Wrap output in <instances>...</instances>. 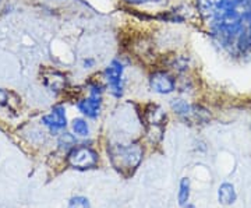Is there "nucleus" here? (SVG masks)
<instances>
[{"label":"nucleus","mask_w":251,"mask_h":208,"mask_svg":"<svg viewBox=\"0 0 251 208\" xmlns=\"http://www.w3.org/2000/svg\"><path fill=\"white\" fill-rule=\"evenodd\" d=\"M108 154L113 168L125 178L131 176L143 161V147L140 144H112Z\"/></svg>","instance_id":"obj_1"},{"label":"nucleus","mask_w":251,"mask_h":208,"mask_svg":"<svg viewBox=\"0 0 251 208\" xmlns=\"http://www.w3.org/2000/svg\"><path fill=\"white\" fill-rule=\"evenodd\" d=\"M143 123L150 140L153 143L161 141L166 127V113L158 105L151 104L144 109Z\"/></svg>","instance_id":"obj_2"},{"label":"nucleus","mask_w":251,"mask_h":208,"mask_svg":"<svg viewBox=\"0 0 251 208\" xmlns=\"http://www.w3.org/2000/svg\"><path fill=\"white\" fill-rule=\"evenodd\" d=\"M99 155L98 153L87 145H78V147H73L72 151L67 155V162L69 165L78 169V171H87L92 169L98 165Z\"/></svg>","instance_id":"obj_3"},{"label":"nucleus","mask_w":251,"mask_h":208,"mask_svg":"<svg viewBox=\"0 0 251 208\" xmlns=\"http://www.w3.org/2000/svg\"><path fill=\"white\" fill-rule=\"evenodd\" d=\"M123 73H125V66L117 59L112 60L103 72L109 91L116 98H120L123 95Z\"/></svg>","instance_id":"obj_4"},{"label":"nucleus","mask_w":251,"mask_h":208,"mask_svg":"<svg viewBox=\"0 0 251 208\" xmlns=\"http://www.w3.org/2000/svg\"><path fill=\"white\" fill-rule=\"evenodd\" d=\"M172 109L175 113H177L180 118L186 120H196V122H202L208 119V112L198 105L188 104L187 101L173 100L171 104Z\"/></svg>","instance_id":"obj_5"},{"label":"nucleus","mask_w":251,"mask_h":208,"mask_svg":"<svg viewBox=\"0 0 251 208\" xmlns=\"http://www.w3.org/2000/svg\"><path fill=\"white\" fill-rule=\"evenodd\" d=\"M151 90L161 95H168L176 90V81L171 74L165 70H156L150 76Z\"/></svg>","instance_id":"obj_6"},{"label":"nucleus","mask_w":251,"mask_h":208,"mask_svg":"<svg viewBox=\"0 0 251 208\" xmlns=\"http://www.w3.org/2000/svg\"><path fill=\"white\" fill-rule=\"evenodd\" d=\"M225 0H197L198 13L205 20H218L224 11Z\"/></svg>","instance_id":"obj_7"},{"label":"nucleus","mask_w":251,"mask_h":208,"mask_svg":"<svg viewBox=\"0 0 251 208\" xmlns=\"http://www.w3.org/2000/svg\"><path fill=\"white\" fill-rule=\"evenodd\" d=\"M77 108L84 116L90 119H97L102 108V95L90 94L88 98H84L77 102Z\"/></svg>","instance_id":"obj_8"},{"label":"nucleus","mask_w":251,"mask_h":208,"mask_svg":"<svg viewBox=\"0 0 251 208\" xmlns=\"http://www.w3.org/2000/svg\"><path fill=\"white\" fill-rule=\"evenodd\" d=\"M42 123L52 131L62 130L67 126V119H66V110L63 106H54L49 115L42 118Z\"/></svg>","instance_id":"obj_9"},{"label":"nucleus","mask_w":251,"mask_h":208,"mask_svg":"<svg viewBox=\"0 0 251 208\" xmlns=\"http://www.w3.org/2000/svg\"><path fill=\"white\" fill-rule=\"evenodd\" d=\"M218 200L224 206H232L237 200V193L232 183H222L218 190Z\"/></svg>","instance_id":"obj_10"},{"label":"nucleus","mask_w":251,"mask_h":208,"mask_svg":"<svg viewBox=\"0 0 251 208\" xmlns=\"http://www.w3.org/2000/svg\"><path fill=\"white\" fill-rule=\"evenodd\" d=\"M45 81L48 87H50L54 91H60L66 87V82L67 78L66 76L60 72H56V70H50V72L45 74Z\"/></svg>","instance_id":"obj_11"},{"label":"nucleus","mask_w":251,"mask_h":208,"mask_svg":"<svg viewBox=\"0 0 251 208\" xmlns=\"http://www.w3.org/2000/svg\"><path fill=\"white\" fill-rule=\"evenodd\" d=\"M177 200H179L180 207L187 208L188 201H190V181H188L187 178H183L180 181Z\"/></svg>","instance_id":"obj_12"},{"label":"nucleus","mask_w":251,"mask_h":208,"mask_svg":"<svg viewBox=\"0 0 251 208\" xmlns=\"http://www.w3.org/2000/svg\"><path fill=\"white\" fill-rule=\"evenodd\" d=\"M73 131L81 137L90 136V125L87 123V120L84 119H74L73 120Z\"/></svg>","instance_id":"obj_13"},{"label":"nucleus","mask_w":251,"mask_h":208,"mask_svg":"<svg viewBox=\"0 0 251 208\" xmlns=\"http://www.w3.org/2000/svg\"><path fill=\"white\" fill-rule=\"evenodd\" d=\"M67 208H91V206L88 199H85L82 196H77V197H73L69 201V207Z\"/></svg>","instance_id":"obj_14"},{"label":"nucleus","mask_w":251,"mask_h":208,"mask_svg":"<svg viewBox=\"0 0 251 208\" xmlns=\"http://www.w3.org/2000/svg\"><path fill=\"white\" fill-rule=\"evenodd\" d=\"M127 1L128 4H137V6H140V4H148V3H161L163 0H125Z\"/></svg>","instance_id":"obj_15"},{"label":"nucleus","mask_w":251,"mask_h":208,"mask_svg":"<svg viewBox=\"0 0 251 208\" xmlns=\"http://www.w3.org/2000/svg\"><path fill=\"white\" fill-rule=\"evenodd\" d=\"M7 101H9V94H7L4 90H1V88H0V106L6 105V104H7Z\"/></svg>","instance_id":"obj_16"},{"label":"nucleus","mask_w":251,"mask_h":208,"mask_svg":"<svg viewBox=\"0 0 251 208\" xmlns=\"http://www.w3.org/2000/svg\"><path fill=\"white\" fill-rule=\"evenodd\" d=\"M94 66H95V59L87 57V59L84 60V67H85V69H91V67H94Z\"/></svg>","instance_id":"obj_17"}]
</instances>
